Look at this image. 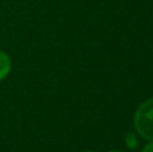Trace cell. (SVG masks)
Instances as JSON below:
<instances>
[{"label": "cell", "mask_w": 153, "mask_h": 152, "mask_svg": "<svg viewBox=\"0 0 153 152\" xmlns=\"http://www.w3.org/2000/svg\"><path fill=\"white\" fill-rule=\"evenodd\" d=\"M11 69H12L11 57L4 50L0 48V81L5 80L8 77V74L11 73Z\"/></svg>", "instance_id": "cell-2"}, {"label": "cell", "mask_w": 153, "mask_h": 152, "mask_svg": "<svg viewBox=\"0 0 153 152\" xmlns=\"http://www.w3.org/2000/svg\"><path fill=\"white\" fill-rule=\"evenodd\" d=\"M110 152H120V151H110Z\"/></svg>", "instance_id": "cell-6"}, {"label": "cell", "mask_w": 153, "mask_h": 152, "mask_svg": "<svg viewBox=\"0 0 153 152\" xmlns=\"http://www.w3.org/2000/svg\"><path fill=\"white\" fill-rule=\"evenodd\" d=\"M136 132L146 142H153V97L144 101L134 112Z\"/></svg>", "instance_id": "cell-1"}, {"label": "cell", "mask_w": 153, "mask_h": 152, "mask_svg": "<svg viewBox=\"0 0 153 152\" xmlns=\"http://www.w3.org/2000/svg\"><path fill=\"white\" fill-rule=\"evenodd\" d=\"M126 144H128V147L129 148H136L137 147V137L134 136L133 133H129L128 135V137H126Z\"/></svg>", "instance_id": "cell-3"}, {"label": "cell", "mask_w": 153, "mask_h": 152, "mask_svg": "<svg viewBox=\"0 0 153 152\" xmlns=\"http://www.w3.org/2000/svg\"><path fill=\"white\" fill-rule=\"evenodd\" d=\"M83 152H93V151H83Z\"/></svg>", "instance_id": "cell-5"}, {"label": "cell", "mask_w": 153, "mask_h": 152, "mask_svg": "<svg viewBox=\"0 0 153 152\" xmlns=\"http://www.w3.org/2000/svg\"><path fill=\"white\" fill-rule=\"evenodd\" d=\"M141 152H153V142H149L148 144L144 147V150Z\"/></svg>", "instance_id": "cell-4"}]
</instances>
